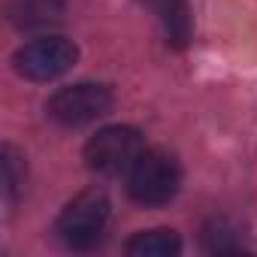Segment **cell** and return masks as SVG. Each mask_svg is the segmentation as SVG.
Returning <instances> with one entry per match:
<instances>
[{
    "mask_svg": "<svg viewBox=\"0 0 257 257\" xmlns=\"http://www.w3.org/2000/svg\"><path fill=\"white\" fill-rule=\"evenodd\" d=\"M152 10L161 19V28L167 34V43L176 49H185L191 40V10H188V0H149Z\"/></svg>",
    "mask_w": 257,
    "mask_h": 257,
    "instance_id": "obj_6",
    "label": "cell"
},
{
    "mask_svg": "<svg viewBox=\"0 0 257 257\" xmlns=\"http://www.w3.org/2000/svg\"><path fill=\"white\" fill-rule=\"evenodd\" d=\"M182 251V239L173 230H146L127 242V254L134 257H176Z\"/></svg>",
    "mask_w": 257,
    "mask_h": 257,
    "instance_id": "obj_7",
    "label": "cell"
},
{
    "mask_svg": "<svg viewBox=\"0 0 257 257\" xmlns=\"http://www.w3.org/2000/svg\"><path fill=\"white\" fill-rule=\"evenodd\" d=\"M182 185V170L179 161L161 149L143 152L137 158V164L131 167V176H127V191L131 197L143 206H164L176 197Z\"/></svg>",
    "mask_w": 257,
    "mask_h": 257,
    "instance_id": "obj_1",
    "label": "cell"
},
{
    "mask_svg": "<svg viewBox=\"0 0 257 257\" xmlns=\"http://www.w3.org/2000/svg\"><path fill=\"white\" fill-rule=\"evenodd\" d=\"M239 230L230 224V221H224V218H218V221H212L206 230H203V239H206V248L209 251H236L239 248V236H236Z\"/></svg>",
    "mask_w": 257,
    "mask_h": 257,
    "instance_id": "obj_9",
    "label": "cell"
},
{
    "mask_svg": "<svg viewBox=\"0 0 257 257\" xmlns=\"http://www.w3.org/2000/svg\"><path fill=\"white\" fill-rule=\"evenodd\" d=\"M143 137L134 127H103L97 131L88 143H85V164L88 170L100 173V176H121L131 173V167L137 164V158L143 155Z\"/></svg>",
    "mask_w": 257,
    "mask_h": 257,
    "instance_id": "obj_2",
    "label": "cell"
},
{
    "mask_svg": "<svg viewBox=\"0 0 257 257\" xmlns=\"http://www.w3.org/2000/svg\"><path fill=\"white\" fill-rule=\"evenodd\" d=\"M79 58V49L64 40V37H43V40H34L28 46H22L13 58L16 64V73L31 79V82H49V79H58L64 76Z\"/></svg>",
    "mask_w": 257,
    "mask_h": 257,
    "instance_id": "obj_4",
    "label": "cell"
},
{
    "mask_svg": "<svg viewBox=\"0 0 257 257\" xmlns=\"http://www.w3.org/2000/svg\"><path fill=\"white\" fill-rule=\"evenodd\" d=\"M106 221H109V200L100 191H85L73 203H67V209L61 212L58 236L64 239V245L85 251L100 242Z\"/></svg>",
    "mask_w": 257,
    "mask_h": 257,
    "instance_id": "obj_3",
    "label": "cell"
},
{
    "mask_svg": "<svg viewBox=\"0 0 257 257\" xmlns=\"http://www.w3.org/2000/svg\"><path fill=\"white\" fill-rule=\"evenodd\" d=\"M19 155L7 146L4 149V185H7V197H16V191L22 188V182H25V170L19 173Z\"/></svg>",
    "mask_w": 257,
    "mask_h": 257,
    "instance_id": "obj_10",
    "label": "cell"
},
{
    "mask_svg": "<svg viewBox=\"0 0 257 257\" xmlns=\"http://www.w3.org/2000/svg\"><path fill=\"white\" fill-rule=\"evenodd\" d=\"M61 16V0H19L13 7V19L25 28L49 25Z\"/></svg>",
    "mask_w": 257,
    "mask_h": 257,
    "instance_id": "obj_8",
    "label": "cell"
},
{
    "mask_svg": "<svg viewBox=\"0 0 257 257\" xmlns=\"http://www.w3.org/2000/svg\"><path fill=\"white\" fill-rule=\"evenodd\" d=\"M112 106V91L106 85H94V82H79L70 88H61L52 100H49V115L64 124V127H82L100 115H106Z\"/></svg>",
    "mask_w": 257,
    "mask_h": 257,
    "instance_id": "obj_5",
    "label": "cell"
}]
</instances>
